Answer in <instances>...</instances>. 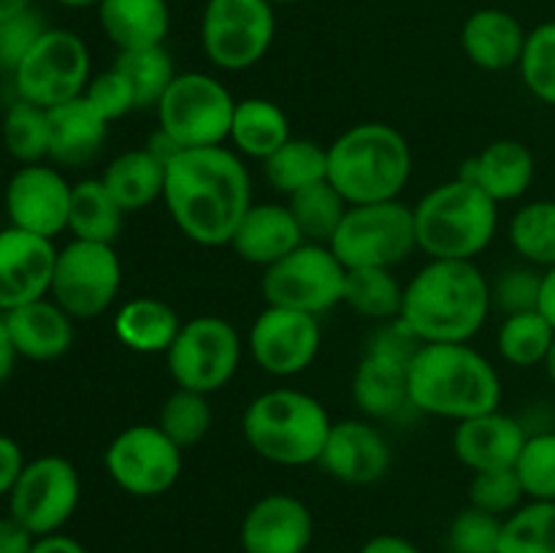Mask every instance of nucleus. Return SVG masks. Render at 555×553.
Instances as JSON below:
<instances>
[{"label":"nucleus","mask_w":555,"mask_h":553,"mask_svg":"<svg viewBox=\"0 0 555 553\" xmlns=\"http://www.w3.org/2000/svg\"><path fill=\"white\" fill-rule=\"evenodd\" d=\"M173 226L201 247L231 244L253 206V179L242 155L228 146L182 150L166 163V190Z\"/></svg>","instance_id":"f257e3e1"},{"label":"nucleus","mask_w":555,"mask_h":553,"mask_svg":"<svg viewBox=\"0 0 555 553\" xmlns=\"http://www.w3.org/2000/svg\"><path fill=\"white\" fill-rule=\"evenodd\" d=\"M491 309V282L475 260H428L404 285L399 320L421 345L469 342Z\"/></svg>","instance_id":"f03ea898"},{"label":"nucleus","mask_w":555,"mask_h":553,"mask_svg":"<svg viewBox=\"0 0 555 553\" xmlns=\"http://www.w3.org/2000/svg\"><path fill=\"white\" fill-rule=\"evenodd\" d=\"M496 366L469 342L421 345L410 361V404L444 421H466L502 407Z\"/></svg>","instance_id":"7ed1b4c3"},{"label":"nucleus","mask_w":555,"mask_h":553,"mask_svg":"<svg viewBox=\"0 0 555 553\" xmlns=\"http://www.w3.org/2000/svg\"><path fill=\"white\" fill-rule=\"evenodd\" d=\"M412 177V146L388 123L347 128L328 146V182L350 206L396 201Z\"/></svg>","instance_id":"20e7f679"},{"label":"nucleus","mask_w":555,"mask_h":553,"mask_svg":"<svg viewBox=\"0 0 555 553\" xmlns=\"http://www.w3.org/2000/svg\"><path fill=\"white\" fill-rule=\"evenodd\" d=\"M412 211L417 249L431 260H475L491 247L499 228L496 201L464 177L428 190Z\"/></svg>","instance_id":"39448f33"},{"label":"nucleus","mask_w":555,"mask_h":553,"mask_svg":"<svg viewBox=\"0 0 555 553\" xmlns=\"http://www.w3.org/2000/svg\"><path fill=\"white\" fill-rule=\"evenodd\" d=\"M334 421L314 396L274 388L255 396L242 417V432L260 459L280 466L320 464Z\"/></svg>","instance_id":"423d86ee"},{"label":"nucleus","mask_w":555,"mask_h":553,"mask_svg":"<svg viewBox=\"0 0 555 553\" xmlns=\"http://www.w3.org/2000/svg\"><path fill=\"white\" fill-rule=\"evenodd\" d=\"M328 247L347 271L393 269L417 249L415 211L399 198L350 206Z\"/></svg>","instance_id":"0eeeda50"},{"label":"nucleus","mask_w":555,"mask_h":553,"mask_svg":"<svg viewBox=\"0 0 555 553\" xmlns=\"http://www.w3.org/2000/svg\"><path fill=\"white\" fill-rule=\"evenodd\" d=\"M157 130L166 133L179 150L222 146L231 136L236 101L215 76L190 70L177 74L155 106Z\"/></svg>","instance_id":"6e6552de"},{"label":"nucleus","mask_w":555,"mask_h":553,"mask_svg":"<svg viewBox=\"0 0 555 553\" xmlns=\"http://www.w3.org/2000/svg\"><path fill=\"white\" fill-rule=\"evenodd\" d=\"M421 342L401 320H390L369 339L352 374V401L374 421L396 417L410 404V361Z\"/></svg>","instance_id":"1a4fd4ad"},{"label":"nucleus","mask_w":555,"mask_h":553,"mask_svg":"<svg viewBox=\"0 0 555 553\" xmlns=\"http://www.w3.org/2000/svg\"><path fill=\"white\" fill-rule=\"evenodd\" d=\"M345 282L347 269L328 244L304 242L263 269L260 293L269 307L298 309L320 318L345 301Z\"/></svg>","instance_id":"9d476101"},{"label":"nucleus","mask_w":555,"mask_h":553,"mask_svg":"<svg viewBox=\"0 0 555 553\" xmlns=\"http://www.w3.org/2000/svg\"><path fill=\"white\" fill-rule=\"evenodd\" d=\"M244 342L236 325L217 314H201L179 329L177 339L168 347V374L177 388L217 394L238 372Z\"/></svg>","instance_id":"9b49d317"},{"label":"nucleus","mask_w":555,"mask_h":553,"mask_svg":"<svg viewBox=\"0 0 555 553\" xmlns=\"http://www.w3.org/2000/svg\"><path fill=\"white\" fill-rule=\"evenodd\" d=\"M16 98L41 108L63 106L85 95L90 85V49L85 38L65 27H47L36 47L14 70Z\"/></svg>","instance_id":"f8f14e48"},{"label":"nucleus","mask_w":555,"mask_h":553,"mask_svg":"<svg viewBox=\"0 0 555 553\" xmlns=\"http://www.w3.org/2000/svg\"><path fill=\"white\" fill-rule=\"evenodd\" d=\"M122 263L114 244L74 242L57 249L49 298L74 320H95L117 301Z\"/></svg>","instance_id":"ddd939ff"},{"label":"nucleus","mask_w":555,"mask_h":553,"mask_svg":"<svg viewBox=\"0 0 555 553\" xmlns=\"http://www.w3.org/2000/svg\"><path fill=\"white\" fill-rule=\"evenodd\" d=\"M276 33L274 5L266 0H206L201 47L222 70H247L271 49Z\"/></svg>","instance_id":"4468645a"},{"label":"nucleus","mask_w":555,"mask_h":553,"mask_svg":"<svg viewBox=\"0 0 555 553\" xmlns=\"http://www.w3.org/2000/svg\"><path fill=\"white\" fill-rule=\"evenodd\" d=\"M103 464L117 488L130 497H163L182 475V448L157 423H135L108 442Z\"/></svg>","instance_id":"2eb2a0df"},{"label":"nucleus","mask_w":555,"mask_h":553,"mask_svg":"<svg viewBox=\"0 0 555 553\" xmlns=\"http://www.w3.org/2000/svg\"><path fill=\"white\" fill-rule=\"evenodd\" d=\"M81 499L79 470L63 455H38L27 461L9 493V515L36 537L60 535L74 518Z\"/></svg>","instance_id":"dca6fc26"},{"label":"nucleus","mask_w":555,"mask_h":553,"mask_svg":"<svg viewBox=\"0 0 555 553\" xmlns=\"http://www.w3.org/2000/svg\"><path fill=\"white\" fill-rule=\"evenodd\" d=\"M323 345L320 320L309 312L269 307L255 318L247 347L263 372L274 377H296L307 372Z\"/></svg>","instance_id":"f3484780"},{"label":"nucleus","mask_w":555,"mask_h":553,"mask_svg":"<svg viewBox=\"0 0 555 553\" xmlns=\"http://www.w3.org/2000/svg\"><path fill=\"white\" fill-rule=\"evenodd\" d=\"M70 188L74 184L47 163L16 168L5 188V211L11 226L43 239L68 231Z\"/></svg>","instance_id":"a211bd4d"},{"label":"nucleus","mask_w":555,"mask_h":553,"mask_svg":"<svg viewBox=\"0 0 555 553\" xmlns=\"http://www.w3.org/2000/svg\"><path fill=\"white\" fill-rule=\"evenodd\" d=\"M57 247L22 228L0 231V314L49 296Z\"/></svg>","instance_id":"6ab92c4d"},{"label":"nucleus","mask_w":555,"mask_h":553,"mask_svg":"<svg viewBox=\"0 0 555 553\" xmlns=\"http://www.w3.org/2000/svg\"><path fill=\"white\" fill-rule=\"evenodd\" d=\"M390 464L393 453L385 434L361 417L334 423L320 455V466L345 486H372L388 475Z\"/></svg>","instance_id":"aec40b11"},{"label":"nucleus","mask_w":555,"mask_h":553,"mask_svg":"<svg viewBox=\"0 0 555 553\" xmlns=\"http://www.w3.org/2000/svg\"><path fill=\"white\" fill-rule=\"evenodd\" d=\"M238 537L244 553H307L314 520L293 493H266L247 510Z\"/></svg>","instance_id":"412c9836"},{"label":"nucleus","mask_w":555,"mask_h":553,"mask_svg":"<svg viewBox=\"0 0 555 553\" xmlns=\"http://www.w3.org/2000/svg\"><path fill=\"white\" fill-rule=\"evenodd\" d=\"M526 439H529V432L518 417L502 410H491L455 423L453 453L466 470H472V475L513 470L518 464Z\"/></svg>","instance_id":"4be33fe9"},{"label":"nucleus","mask_w":555,"mask_h":553,"mask_svg":"<svg viewBox=\"0 0 555 553\" xmlns=\"http://www.w3.org/2000/svg\"><path fill=\"white\" fill-rule=\"evenodd\" d=\"M459 177L477 184L496 204H509L529 193L537 177L534 152L518 139H496L464 163Z\"/></svg>","instance_id":"5701e85b"},{"label":"nucleus","mask_w":555,"mask_h":553,"mask_svg":"<svg viewBox=\"0 0 555 553\" xmlns=\"http://www.w3.org/2000/svg\"><path fill=\"white\" fill-rule=\"evenodd\" d=\"M526 27L515 14L504 9H477L461 27V49L472 65L491 74L518 68L526 49Z\"/></svg>","instance_id":"b1692460"},{"label":"nucleus","mask_w":555,"mask_h":553,"mask_svg":"<svg viewBox=\"0 0 555 553\" xmlns=\"http://www.w3.org/2000/svg\"><path fill=\"white\" fill-rule=\"evenodd\" d=\"M3 323L16 356L27 361H57L74 347V318L49 296L11 309Z\"/></svg>","instance_id":"393cba45"},{"label":"nucleus","mask_w":555,"mask_h":553,"mask_svg":"<svg viewBox=\"0 0 555 553\" xmlns=\"http://www.w3.org/2000/svg\"><path fill=\"white\" fill-rule=\"evenodd\" d=\"M307 242L298 228L296 217L287 209V204H253L247 215L238 222L236 233L231 239V247L236 249L244 263L269 269L271 263L291 255L293 249Z\"/></svg>","instance_id":"a878e982"},{"label":"nucleus","mask_w":555,"mask_h":553,"mask_svg":"<svg viewBox=\"0 0 555 553\" xmlns=\"http://www.w3.org/2000/svg\"><path fill=\"white\" fill-rule=\"evenodd\" d=\"M108 136V123L85 95L49 108V157L60 166L95 160Z\"/></svg>","instance_id":"bb28decb"},{"label":"nucleus","mask_w":555,"mask_h":553,"mask_svg":"<svg viewBox=\"0 0 555 553\" xmlns=\"http://www.w3.org/2000/svg\"><path fill=\"white\" fill-rule=\"evenodd\" d=\"M95 9L103 33L119 52L160 47L171 30L168 0H101Z\"/></svg>","instance_id":"cd10ccee"},{"label":"nucleus","mask_w":555,"mask_h":553,"mask_svg":"<svg viewBox=\"0 0 555 553\" xmlns=\"http://www.w3.org/2000/svg\"><path fill=\"white\" fill-rule=\"evenodd\" d=\"M101 179L108 193L114 195V201L122 206L125 215H130V211H139L163 198L166 160H160L150 146L128 150L108 163Z\"/></svg>","instance_id":"c85d7f7f"},{"label":"nucleus","mask_w":555,"mask_h":553,"mask_svg":"<svg viewBox=\"0 0 555 553\" xmlns=\"http://www.w3.org/2000/svg\"><path fill=\"white\" fill-rule=\"evenodd\" d=\"M182 320L177 309L155 296H135L114 318V334L133 352H168Z\"/></svg>","instance_id":"c756f323"},{"label":"nucleus","mask_w":555,"mask_h":553,"mask_svg":"<svg viewBox=\"0 0 555 553\" xmlns=\"http://www.w3.org/2000/svg\"><path fill=\"white\" fill-rule=\"evenodd\" d=\"M291 139L293 136L287 114L274 101H269V98H244V101H236L228 141H231L238 155L255 157V160H269Z\"/></svg>","instance_id":"7c9ffc66"},{"label":"nucleus","mask_w":555,"mask_h":553,"mask_svg":"<svg viewBox=\"0 0 555 553\" xmlns=\"http://www.w3.org/2000/svg\"><path fill=\"white\" fill-rule=\"evenodd\" d=\"M125 209L108 193L103 179H81L70 188L68 231L81 242L114 244L122 231Z\"/></svg>","instance_id":"2f4dec72"},{"label":"nucleus","mask_w":555,"mask_h":553,"mask_svg":"<svg viewBox=\"0 0 555 553\" xmlns=\"http://www.w3.org/2000/svg\"><path fill=\"white\" fill-rule=\"evenodd\" d=\"M263 173L276 193L291 198L298 190L328 179V146L312 139H291L263 160Z\"/></svg>","instance_id":"473e14b6"},{"label":"nucleus","mask_w":555,"mask_h":553,"mask_svg":"<svg viewBox=\"0 0 555 553\" xmlns=\"http://www.w3.org/2000/svg\"><path fill=\"white\" fill-rule=\"evenodd\" d=\"M555 342V329L540 314V309L504 314L496 334L499 356L518 369L545 366L547 352Z\"/></svg>","instance_id":"72a5a7b5"},{"label":"nucleus","mask_w":555,"mask_h":553,"mask_svg":"<svg viewBox=\"0 0 555 553\" xmlns=\"http://www.w3.org/2000/svg\"><path fill=\"white\" fill-rule=\"evenodd\" d=\"M509 244L524 258V263L537 269L555 266V201L540 198L520 206L509 220Z\"/></svg>","instance_id":"f704fd0d"},{"label":"nucleus","mask_w":555,"mask_h":553,"mask_svg":"<svg viewBox=\"0 0 555 553\" xmlns=\"http://www.w3.org/2000/svg\"><path fill=\"white\" fill-rule=\"evenodd\" d=\"M352 312L369 320H399L404 304V287L393 269H350L345 282V301Z\"/></svg>","instance_id":"c9c22d12"},{"label":"nucleus","mask_w":555,"mask_h":553,"mask_svg":"<svg viewBox=\"0 0 555 553\" xmlns=\"http://www.w3.org/2000/svg\"><path fill=\"white\" fill-rule=\"evenodd\" d=\"M114 68L128 79L130 90L135 95V108L157 106V101L168 90V85L177 79L173 57L166 49V43L119 52Z\"/></svg>","instance_id":"e433bc0d"},{"label":"nucleus","mask_w":555,"mask_h":553,"mask_svg":"<svg viewBox=\"0 0 555 553\" xmlns=\"http://www.w3.org/2000/svg\"><path fill=\"white\" fill-rule=\"evenodd\" d=\"M287 209L293 211L307 242L328 244L339 222L345 220V211L350 209V204L341 198L339 190L328 179H323V182L293 193L287 198Z\"/></svg>","instance_id":"4c0bfd02"},{"label":"nucleus","mask_w":555,"mask_h":553,"mask_svg":"<svg viewBox=\"0 0 555 553\" xmlns=\"http://www.w3.org/2000/svg\"><path fill=\"white\" fill-rule=\"evenodd\" d=\"M499 553H555V502L526 499L502 524Z\"/></svg>","instance_id":"58836bf2"},{"label":"nucleus","mask_w":555,"mask_h":553,"mask_svg":"<svg viewBox=\"0 0 555 553\" xmlns=\"http://www.w3.org/2000/svg\"><path fill=\"white\" fill-rule=\"evenodd\" d=\"M3 146L22 166L43 163L49 157V112L16 98L3 117Z\"/></svg>","instance_id":"ea45409f"},{"label":"nucleus","mask_w":555,"mask_h":553,"mask_svg":"<svg viewBox=\"0 0 555 553\" xmlns=\"http://www.w3.org/2000/svg\"><path fill=\"white\" fill-rule=\"evenodd\" d=\"M215 412H211L209 396L198 390L177 388L160 407L157 426L179 445V448H193L209 434Z\"/></svg>","instance_id":"a19ab883"},{"label":"nucleus","mask_w":555,"mask_h":553,"mask_svg":"<svg viewBox=\"0 0 555 553\" xmlns=\"http://www.w3.org/2000/svg\"><path fill=\"white\" fill-rule=\"evenodd\" d=\"M518 68L526 90L555 108V20L529 30Z\"/></svg>","instance_id":"79ce46f5"},{"label":"nucleus","mask_w":555,"mask_h":553,"mask_svg":"<svg viewBox=\"0 0 555 553\" xmlns=\"http://www.w3.org/2000/svg\"><path fill=\"white\" fill-rule=\"evenodd\" d=\"M526 499L555 502V428L529 434L515 464Z\"/></svg>","instance_id":"37998d69"},{"label":"nucleus","mask_w":555,"mask_h":553,"mask_svg":"<svg viewBox=\"0 0 555 553\" xmlns=\"http://www.w3.org/2000/svg\"><path fill=\"white\" fill-rule=\"evenodd\" d=\"M526 502V491L520 486L518 472L513 470H491L475 472L469 483V504L486 513L507 518L509 513Z\"/></svg>","instance_id":"c03bdc74"},{"label":"nucleus","mask_w":555,"mask_h":553,"mask_svg":"<svg viewBox=\"0 0 555 553\" xmlns=\"http://www.w3.org/2000/svg\"><path fill=\"white\" fill-rule=\"evenodd\" d=\"M504 518L486 510L466 507L448 529V553H499Z\"/></svg>","instance_id":"a18cd8bd"},{"label":"nucleus","mask_w":555,"mask_h":553,"mask_svg":"<svg viewBox=\"0 0 555 553\" xmlns=\"http://www.w3.org/2000/svg\"><path fill=\"white\" fill-rule=\"evenodd\" d=\"M540 285H542V269L537 266H509L496 282H491V298L493 307L502 309L504 314L531 312L540 304Z\"/></svg>","instance_id":"49530a36"},{"label":"nucleus","mask_w":555,"mask_h":553,"mask_svg":"<svg viewBox=\"0 0 555 553\" xmlns=\"http://www.w3.org/2000/svg\"><path fill=\"white\" fill-rule=\"evenodd\" d=\"M47 27L49 25L36 9L0 22V70L14 74L22 60H25V54L47 33Z\"/></svg>","instance_id":"de8ad7c7"},{"label":"nucleus","mask_w":555,"mask_h":553,"mask_svg":"<svg viewBox=\"0 0 555 553\" xmlns=\"http://www.w3.org/2000/svg\"><path fill=\"white\" fill-rule=\"evenodd\" d=\"M85 98L106 123H114V119L125 117V114L135 108L133 90H130L128 79L117 68L92 76L85 90Z\"/></svg>","instance_id":"09e8293b"},{"label":"nucleus","mask_w":555,"mask_h":553,"mask_svg":"<svg viewBox=\"0 0 555 553\" xmlns=\"http://www.w3.org/2000/svg\"><path fill=\"white\" fill-rule=\"evenodd\" d=\"M25 464L27 461L25 453H22V445L11 439L9 434H0V497H9Z\"/></svg>","instance_id":"8fccbe9b"},{"label":"nucleus","mask_w":555,"mask_h":553,"mask_svg":"<svg viewBox=\"0 0 555 553\" xmlns=\"http://www.w3.org/2000/svg\"><path fill=\"white\" fill-rule=\"evenodd\" d=\"M38 537L22 526L14 515L0 518V553H30Z\"/></svg>","instance_id":"3c124183"},{"label":"nucleus","mask_w":555,"mask_h":553,"mask_svg":"<svg viewBox=\"0 0 555 553\" xmlns=\"http://www.w3.org/2000/svg\"><path fill=\"white\" fill-rule=\"evenodd\" d=\"M358 553H423L412 540L401 535H374Z\"/></svg>","instance_id":"603ef678"},{"label":"nucleus","mask_w":555,"mask_h":553,"mask_svg":"<svg viewBox=\"0 0 555 553\" xmlns=\"http://www.w3.org/2000/svg\"><path fill=\"white\" fill-rule=\"evenodd\" d=\"M30 553H87V548L81 545L79 540H74V537H68L60 531V535L38 537Z\"/></svg>","instance_id":"864d4df0"},{"label":"nucleus","mask_w":555,"mask_h":553,"mask_svg":"<svg viewBox=\"0 0 555 553\" xmlns=\"http://www.w3.org/2000/svg\"><path fill=\"white\" fill-rule=\"evenodd\" d=\"M542 318L555 329V266L542 271V285H540V304H537Z\"/></svg>","instance_id":"5fc2aeb1"},{"label":"nucleus","mask_w":555,"mask_h":553,"mask_svg":"<svg viewBox=\"0 0 555 553\" xmlns=\"http://www.w3.org/2000/svg\"><path fill=\"white\" fill-rule=\"evenodd\" d=\"M16 350L14 345H11V336H9V329H5L3 323V314H0V385L5 383V380L14 374V366H16Z\"/></svg>","instance_id":"6e6d98bb"},{"label":"nucleus","mask_w":555,"mask_h":553,"mask_svg":"<svg viewBox=\"0 0 555 553\" xmlns=\"http://www.w3.org/2000/svg\"><path fill=\"white\" fill-rule=\"evenodd\" d=\"M36 0H0V22L11 20L16 14H25V11L33 9Z\"/></svg>","instance_id":"4d7b16f0"},{"label":"nucleus","mask_w":555,"mask_h":553,"mask_svg":"<svg viewBox=\"0 0 555 553\" xmlns=\"http://www.w3.org/2000/svg\"><path fill=\"white\" fill-rule=\"evenodd\" d=\"M60 5H68V9H87V5H98L101 0H54Z\"/></svg>","instance_id":"13d9d810"},{"label":"nucleus","mask_w":555,"mask_h":553,"mask_svg":"<svg viewBox=\"0 0 555 553\" xmlns=\"http://www.w3.org/2000/svg\"><path fill=\"white\" fill-rule=\"evenodd\" d=\"M545 372H547V377H551V383L555 385V342H553L551 352H547V361H545Z\"/></svg>","instance_id":"bf43d9fd"},{"label":"nucleus","mask_w":555,"mask_h":553,"mask_svg":"<svg viewBox=\"0 0 555 553\" xmlns=\"http://www.w3.org/2000/svg\"><path fill=\"white\" fill-rule=\"evenodd\" d=\"M266 3L274 5V9H276V5H291V3H298V0H266Z\"/></svg>","instance_id":"052dcab7"}]
</instances>
